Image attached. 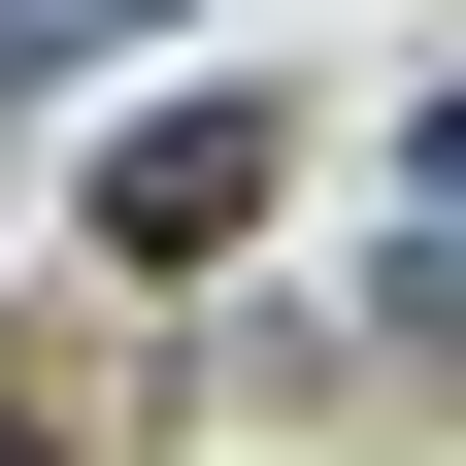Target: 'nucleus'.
<instances>
[{"label":"nucleus","mask_w":466,"mask_h":466,"mask_svg":"<svg viewBox=\"0 0 466 466\" xmlns=\"http://www.w3.org/2000/svg\"><path fill=\"white\" fill-rule=\"evenodd\" d=\"M267 200H300V100H233V67H200V100H134V134L67 167V233L134 267V300H200V267H233Z\"/></svg>","instance_id":"obj_1"},{"label":"nucleus","mask_w":466,"mask_h":466,"mask_svg":"<svg viewBox=\"0 0 466 466\" xmlns=\"http://www.w3.org/2000/svg\"><path fill=\"white\" fill-rule=\"evenodd\" d=\"M167 34H200V0H0V134H34V100H100V67H167Z\"/></svg>","instance_id":"obj_2"},{"label":"nucleus","mask_w":466,"mask_h":466,"mask_svg":"<svg viewBox=\"0 0 466 466\" xmlns=\"http://www.w3.org/2000/svg\"><path fill=\"white\" fill-rule=\"evenodd\" d=\"M0 466H67V367H0Z\"/></svg>","instance_id":"obj_3"}]
</instances>
